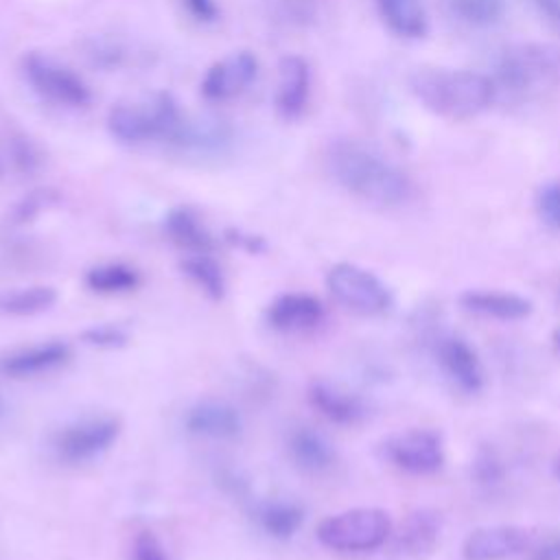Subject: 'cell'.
Wrapping results in <instances>:
<instances>
[{"label": "cell", "instance_id": "6da1fadb", "mask_svg": "<svg viewBox=\"0 0 560 560\" xmlns=\"http://www.w3.org/2000/svg\"><path fill=\"white\" fill-rule=\"evenodd\" d=\"M326 164L335 182L363 201L376 206H400L413 195L409 175L363 142H332Z\"/></svg>", "mask_w": 560, "mask_h": 560}, {"label": "cell", "instance_id": "7a4b0ae2", "mask_svg": "<svg viewBox=\"0 0 560 560\" xmlns=\"http://www.w3.org/2000/svg\"><path fill=\"white\" fill-rule=\"evenodd\" d=\"M409 85L429 112L448 120H466L486 112L497 92L494 81L481 72L446 68L416 70Z\"/></svg>", "mask_w": 560, "mask_h": 560}, {"label": "cell", "instance_id": "3957f363", "mask_svg": "<svg viewBox=\"0 0 560 560\" xmlns=\"http://www.w3.org/2000/svg\"><path fill=\"white\" fill-rule=\"evenodd\" d=\"M107 127L114 138L127 144H177L186 127V116L171 94L160 92L144 101L118 103L109 109Z\"/></svg>", "mask_w": 560, "mask_h": 560}, {"label": "cell", "instance_id": "277c9868", "mask_svg": "<svg viewBox=\"0 0 560 560\" xmlns=\"http://www.w3.org/2000/svg\"><path fill=\"white\" fill-rule=\"evenodd\" d=\"M494 85L512 94L560 85V46L518 44L503 50L494 66Z\"/></svg>", "mask_w": 560, "mask_h": 560}, {"label": "cell", "instance_id": "5b68a950", "mask_svg": "<svg viewBox=\"0 0 560 560\" xmlns=\"http://www.w3.org/2000/svg\"><path fill=\"white\" fill-rule=\"evenodd\" d=\"M392 518L381 508H350L326 516L317 525V540L341 553H365L387 542Z\"/></svg>", "mask_w": 560, "mask_h": 560}, {"label": "cell", "instance_id": "8992f818", "mask_svg": "<svg viewBox=\"0 0 560 560\" xmlns=\"http://www.w3.org/2000/svg\"><path fill=\"white\" fill-rule=\"evenodd\" d=\"M326 287L343 308L359 315H383L394 304L389 287L376 273L354 262L332 265L326 273Z\"/></svg>", "mask_w": 560, "mask_h": 560}, {"label": "cell", "instance_id": "52a82bcc", "mask_svg": "<svg viewBox=\"0 0 560 560\" xmlns=\"http://www.w3.org/2000/svg\"><path fill=\"white\" fill-rule=\"evenodd\" d=\"M24 77L28 85L46 101L63 107H85L92 101L88 83L66 63L31 52L24 57Z\"/></svg>", "mask_w": 560, "mask_h": 560}, {"label": "cell", "instance_id": "ba28073f", "mask_svg": "<svg viewBox=\"0 0 560 560\" xmlns=\"http://www.w3.org/2000/svg\"><path fill=\"white\" fill-rule=\"evenodd\" d=\"M116 416H90L74 420L52 435V453L66 464H83L103 455L120 435Z\"/></svg>", "mask_w": 560, "mask_h": 560}, {"label": "cell", "instance_id": "9c48e42d", "mask_svg": "<svg viewBox=\"0 0 560 560\" xmlns=\"http://www.w3.org/2000/svg\"><path fill=\"white\" fill-rule=\"evenodd\" d=\"M385 459L409 475H433L444 466V440L433 429H405L383 442Z\"/></svg>", "mask_w": 560, "mask_h": 560}, {"label": "cell", "instance_id": "30bf717a", "mask_svg": "<svg viewBox=\"0 0 560 560\" xmlns=\"http://www.w3.org/2000/svg\"><path fill=\"white\" fill-rule=\"evenodd\" d=\"M258 74V59L247 52L238 50L232 52L208 68L201 79V94L208 101H230L243 94Z\"/></svg>", "mask_w": 560, "mask_h": 560}, {"label": "cell", "instance_id": "8fae6325", "mask_svg": "<svg viewBox=\"0 0 560 560\" xmlns=\"http://www.w3.org/2000/svg\"><path fill=\"white\" fill-rule=\"evenodd\" d=\"M529 532L521 525H483L472 529L462 542L464 560H508L523 553Z\"/></svg>", "mask_w": 560, "mask_h": 560}, {"label": "cell", "instance_id": "7c38bea8", "mask_svg": "<svg viewBox=\"0 0 560 560\" xmlns=\"http://www.w3.org/2000/svg\"><path fill=\"white\" fill-rule=\"evenodd\" d=\"M326 317L324 302L304 291H289L271 300L265 311V322L278 332H308L315 330Z\"/></svg>", "mask_w": 560, "mask_h": 560}, {"label": "cell", "instance_id": "4fadbf2b", "mask_svg": "<svg viewBox=\"0 0 560 560\" xmlns=\"http://www.w3.org/2000/svg\"><path fill=\"white\" fill-rule=\"evenodd\" d=\"M72 357V348L66 341L52 339L35 346L20 348L0 359V374L9 378H35L66 365Z\"/></svg>", "mask_w": 560, "mask_h": 560}, {"label": "cell", "instance_id": "5bb4252c", "mask_svg": "<svg viewBox=\"0 0 560 560\" xmlns=\"http://www.w3.org/2000/svg\"><path fill=\"white\" fill-rule=\"evenodd\" d=\"M438 363L444 374L468 394H477L483 387V365L475 348L457 335H446L438 341Z\"/></svg>", "mask_w": 560, "mask_h": 560}, {"label": "cell", "instance_id": "9a60e30c", "mask_svg": "<svg viewBox=\"0 0 560 560\" xmlns=\"http://www.w3.org/2000/svg\"><path fill=\"white\" fill-rule=\"evenodd\" d=\"M184 427L190 435L208 440H236L243 433L238 409L225 400H201L184 416Z\"/></svg>", "mask_w": 560, "mask_h": 560}, {"label": "cell", "instance_id": "2e32d148", "mask_svg": "<svg viewBox=\"0 0 560 560\" xmlns=\"http://www.w3.org/2000/svg\"><path fill=\"white\" fill-rule=\"evenodd\" d=\"M311 94V68L300 55H287L278 66L276 109L282 118L295 120L304 114Z\"/></svg>", "mask_w": 560, "mask_h": 560}, {"label": "cell", "instance_id": "e0dca14e", "mask_svg": "<svg viewBox=\"0 0 560 560\" xmlns=\"http://www.w3.org/2000/svg\"><path fill=\"white\" fill-rule=\"evenodd\" d=\"M306 396H308L311 407L335 424H343V427L357 424L368 413L365 402L357 394H352L330 381H322V378L313 381L308 385Z\"/></svg>", "mask_w": 560, "mask_h": 560}, {"label": "cell", "instance_id": "ac0fdd59", "mask_svg": "<svg viewBox=\"0 0 560 560\" xmlns=\"http://www.w3.org/2000/svg\"><path fill=\"white\" fill-rule=\"evenodd\" d=\"M459 304L464 311L499 319V322H518L532 315L534 304L529 298L514 291H492V289H468L462 293Z\"/></svg>", "mask_w": 560, "mask_h": 560}, {"label": "cell", "instance_id": "d6986e66", "mask_svg": "<svg viewBox=\"0 0 560 560\" xmlns=\"http://www.w3.org/2000/svg\"><path fill=\"white\" fill-rule=\"evenodd\" d=\"M287 451L291 462L308 472V475H322L330 470L337 462V453L332 442L319 433L313 427H293L287 435Z\"/></svg>", "mask_w": 560, "mask_h": 560}, {"label": "cell", "instance_id": "ffe728a7", "mask_svg": "<svg viewBox=\"0 0 560 560\" xmlns=\"http://www.w3.org/2000/svg\"><path fill=\"white\" fill-rule=\"evenodd\" d=\"M164 232L179 249L188 254H210L214 238L192 208H173L164 219Z\"/></svg>", "mask_w": 560, "mask_h": 560}, {"label": "cell", "instance_id": "44dd1931", "mask_svg": "<svg viewBox=\"0 0 560 560\" xmlns=\"http://www.w3.org/2000/svg\"><path fill=\"white\" fill-rule=\"evenodd\" d=\"M304 516L306 514L300 503L284 501V499H271V501L258 503L254 510V518L258 527L273 540L293 538L300 532Z\"/></svg>", "mask_w": 560, "mask_h": 560}, {"label": "cell", "instance_id": "7402d4cb", "mask_svg": "<svg viewBox=\"0 0 560 560\" xmlns=\"http://www.w3.org/2000/svg\"><path fill=\"white\" fill-rule=\"evenodd\" d=\"M440 536V516L433 510L420 508L413 510L400 525V532L396 534V547L402 553L418 556L429 551Z\"/></svg>", "mask_w": 560, "mask_h": 560}, {"label": "cell", "instance_id": "603a6c76", "mask_svg": "<svg viewBox=\"0 0 560 560\" xmlns=\"http://www.w3.org/2000/svg\"><path fill=\"white\" fill-rule=\"evenodd\" d=\"M376 7L392 33L407 39L424 37L429 22L418 0H376Z\"/></svg>", "mask_w": 560, "mask_h": 560}, {"label": "cell", "instance_id": "cb8c5ba5", "mask_svg": "<svg viewBox=\"0 0 560 560\" xmlns=\"http://www.w3.org/2000/svg\"><path fill=\"white\" fill-rule=\"evenodd\" d=\"M57 302V291L48 284L0 289V313L13 317H28L48 311Z\"/></svg>", "mask_w": 560, "mask_h": 560}, {"label": "cell", "instance_id": "d4e9b609", "mask_svg": "<svg viewBox=\"0 0 560 560\" xmlns=\"http://www.w3.org/2000/svg\"><path fill=\"white\" fill-rule=\"evenodd\" d=\"M140 271L127 262H103L85 273V287L101 295H122L140 287Z\"/></svg>", "mask_w": 560, "mask_h": 560}, {"label": "cell", "instance_id": "484cf974", "mask_svg": "<svg viewBox=\"0 0 560 560\" xmlns=\"http://www.w3.org/2000/svg\"><path fill=\"white\" fill-rule=\"evenodd\" d=\"M179 269L210 300L219 302L225 298V291H228L225 273L210 254H188L179 262Z\"/></svg>", "mask_w": 560, "mask_h": 560}, {"label": "cell", "instance_id": "4316f807", "mask_svg": "<svg viewBox=\"0 0 560 560\" xmlns=\"http://www.w3.org/2000/svg\"><path fill=\"white\" fill-rule=\"evenodd\" d=\"M446 7L455 20L475 28L494 26L505 13V0H446Z\"/></svg>", "mask_w": 560, "mask_h": 560}, {"label": "cell", "instance_id": "83f0119b", "mask_svg": "<svg viewBox=\"0 0 560 560\" xmlns=\"http://www.w3.org/2000/svg\"><path fill=\"white\" fill-rule=\"evenodd\" d=\"M470 472H472V479L479 486H497V483H501V479L505 475V468H503V462H501V457L494 448L481 446V448H477V453L472 457Z\"/></svg>", "mask_w": 560, "mask_h": 560}, {"label": "cell", "instance_id": "f1b7e54d", "mask_svg": "<svg viewBox=\"0 0 560 560\" xmlns=\"http://www.w3.org/2000/svg\"><path fill=\"white\" fill-rule=\"evenodd\" d=\"M81 341L101 350H118L129 343V332L120 324H94L81 332Z\"/></svg>", "mask_w": 560, "mask_h": 560}, {"label": "cell", "instance_id": "f546056e", "mask_svg": "<svg viewBox=\"0 0 560 560\" xmlns=\"http://www.w3.org/2000/svg\"><path fill=\"white\" fill-rule=\"evenodd\" d=\"M536 206H538V214L540 219L553 228V230H560V182H549L540 188L538 192V199H536Z\"/></svg>", "mask_w": 560, "mask_h": 560}, {"label": "cell", "instance_id": "4dcf8cb0", "mask_svg": "<svg viewBox=\"0 0 560 560\" xmlns=\"http://www.w3.org/2000/svg\"><path fill=\"white\" fill-rule=\"evenodd\" d=\"M131 560H171V558L162 540L153 532L142 529L131 540Z\"/></svg>", "mask_w": 560, "mask_h": 560}, {"label": "cell", "instance_id": "1f68e13d", "mask_svg": "<svg viewBox=\"0 0 560 560\" xmlns=\"http://www.w3.org/2000/svg\"><path fill=\"white\" fill-rule=\"evenodd\" d=\"M55 197L48 190H35L28 197H24L15 208H13V221L15 223H26L33 217H37L42 210H46Z\"/></svg>", "mask_w": 560, "mask_h": 560}, {"label": "cell", "instance_id": "d6a6232c", "mask_svg": "<svg viewBox=\"0 0 560 560\" xmlns=\"http://www.w3.org/2000/svg\"><path fill=\"white\" fill-rule=\"evenodd\" d=\"M217 483L221 486L223 492H228L232 497H245L249 492L247 479L238 470H234V468L217 470Z\"/></svg>", "mask_w": 560, "mask_h": 560}, {"label": "cell", "instance_id": "836d02e7", "mask_svg": "<svg viewBox=\"0 0 560 560\" xmlns=\"http://www.w3.org/2000/svg\"><path fill=\"white\" fill-rule=\"evenodd\" d=\"M225 241L247 254H260L267 249V243L262 236H256V234H247V232H241V230H228L225 232Z\"/></svg>", "mask_w": 560, "mask_h": 560}, {"label": "cell", "instance_id": "e575fe53", "mask_svg": "<svg viewBox=\"0 0 560 560\" xmlns=\"http://www.w3.org/2000/svg\"><path fill=\"white\" fill-rule=\"evenodd\" d=\"M536 13L553 28L560 33V0H529Z\"/></svg>", "mask_w": 560, "mask_h": 560}, {"label": "cell", "instance_id": "d590c367", "mask_svg": "<svg viewBox=\"0 0 560 560\" xmlns=\"http://www.w3.org/2000/svg\"><path fill=\"white\" fill-rule=\"evenodd\" d=\"M184 4L188 13L201 22H212L219 15V7L214 0H184Z\"/></svg>", "mask_w": 560, "mask_h": 560}, {"label": "cell", "instance_id": "8d00e7d4", "mask_svg": "<svg viewBox=\"0 0 560 560\" xmlns=\"http://www.w3.org/2000/svg\"><path fill=\"white\" fill-rule=\"evenodd\" d=\"M529 560H560V536H551L534 547Z\"/></svg>", "mask_w": 560, "mask_h": 560}, {"label": "cell", "instance_id": "74e56055", "mask_svg": "<svg viewBox=\"0 0 560 560\" xmlns=\"http://www.w3.org/2000/svg\"><path fill=\"white\" fill-rule=\"evenodd\" d=\"M551 475L560 481V453L553 457V462H551Z\"/></svg>", "mask_w": 560, "mask_h": 560}, {"label": "cell", "instance_id": "f35d334b", "mask_svg": "<svg viewBox=\"0 0 560 560\" xmlns=\"http://www.w3.org/2000/svg\"><path fill=\"white\" fill-rule=\"evenodd\" d=\"M7 416V402H4V398L0 396V420Z\"/></svg>", "mask_w": 560, "mask_h": 560}, {"label": "cell", "instance_id": "ab89813d", "mask_svg": "<svg viewBox=\"0 0 560 560\" xmlns=\"http://www.w3.org/2000/svg\"><path fill=\"white\" fill-rule=\"evenodd\" d=\"M553 341H556V346L560 348V330H556V335H553Z\"/></svg>", "mask_w": 560, "mask_h": 560}, {"label": "cell", "instance_id": "60d3db41", "mask_svg": "<svg viewBox=\"0 0 560 560\" xmlns=\"http://www.w3.org/2000/svg\"><path fill=\"white\" fill-rule=\"evenodd\" d=\"M2 175H4V164H2V158H0V179H2Z\"/></svg>", "mask_w": 560, "mask_h": 560}]
</instances>
